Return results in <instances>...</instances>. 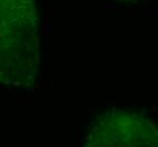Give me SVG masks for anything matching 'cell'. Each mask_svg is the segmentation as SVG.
I'll use <instances>...</instances> for the list:
<instances>
[{"mask_svg":"<svg viewBox=\"0 0 158 147\" xmlns=\"http://www.w3.org/2000/svg\"><path fill=\"white\" fill-rule=\"evenodd\" d=\"M38 68L35 0H0V83L29 86Z\"/></svg>","mask_w":158,"mask_h":147,"instance_id":"obj_1","label":"cell"},{"mask_svg":"<svg viewBox=\"0 0 158 147\" xmlns=\"http://www.w3.org/2000/svg\"><path fill=\"white\" fill-rule=\"evenodd\" d=\"M150 126L135 113L106 112L94 123L85 147H148Z\"/></svg>","mask_w":158,"mask_h":147,"instance_id":"obj_2","label":"cell"}]
</instances>
